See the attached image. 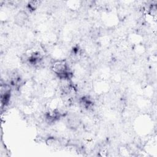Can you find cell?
I'll use <instances>...</instances> for the list:
<instances>
[{"label":"cell","mask_w":157,"mask_h":157,"mask_svg":"<svg viewBox=\"0 0 157 157\" xmlns=\"http://www.w3.org/2000/svg\"><path fill=\"white\" fill-rule=\"evenodd\" d=\"M28 20V15L24 10L19 11L14 17L15 24L17 25H23Z\"/></svg>","instance_id":"6da1fadb"},{"label":"cell","mask_w":157,"mask_h":157,"mask_svg":"<svg viewBox=\"0 0 157 157\" xmlns=\"http://www.w3.org/2000/svg\"><path fill=\"white\" fill-rule=\"evenodd\" d=\"M41 3H42L41 1H30L28 2L26 6L30 12H33L36 10L40 6Z\"/></svg>","instance_id":"7a4b0ae2"}]
</instances>
